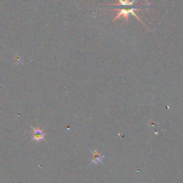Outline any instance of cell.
Returning a JSON list of instances; mask_svg holds the SVG:
<instances>
[{
  "mask_svg": "<svg viewBox=\"0 0 183 183\" xmlns=\"http://www.w3.org/2000/svg\"><path fill=\"white\" fill-rule=\"evenodd\" d=\"M136 0H132V2H130V0H118L119 3H112V4H107V5H104L105 6H118L120 7L119 9H112L113 11H117V15L114 19H113V22H114L117 19H120V17L123 16L124 19H126L127 22H128L129 20V15L130 14H132V15H134L139 21L142 22L144 25V23L140 19L138 16L136 15V13L134 12V11L140 10V9L136 7V6L138 5H134V3Z\"/></svg>",
  "mask_w": 183,
  "mask_h": 183,
  "instance_id": "6da1fadb",
  "label": "cell"
},
{
  "mask_svg": "<svg viewBox=\"0 0 183 183\" xmlns=\"http://www.w3.org/2000/svg\"><path fill=\"white\" fill-rule=\"evenodd\" d=\"M32 129L34 131V136L33 138H32V141L39 142L45 139V133L43 132V131H42V130H40L39 127L35 128V127H32Z\"/></svg>",
  "mask_w": 183,
  "mask_h": 183,
  "instance_id": "7a4b0ae2",
  "label": "cell"
},
{
  "mask_svg": "<svg viewBox=\"0 0 183 183\" xmlns=\"http://www.w3.org/2000/svg\"><path fill=\"white\" fill-rule=\"evenodd\" d=\"M92 152V160L91 161V164H99L102 162L104 156L101 155L97 150H94Z\"/></svg>",
  "mask_w": 183,
  "mask_h": 183,
  "instance_id": "3957f363",
  "label": "cell"
}]
</instances>
